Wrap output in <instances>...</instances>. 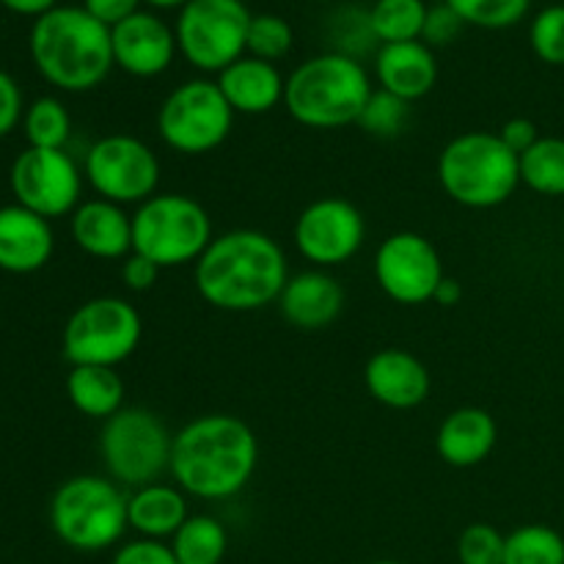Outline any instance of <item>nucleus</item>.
Segmentation results:
<instances>
[{
	"label": "nucleus",
	"mask_w": 564,
	"mask_h": 564,
	"mask_svg": "<svg viewBox=\"0 0 564 564\" xmlns=\"http://www.w3.org/2000/svg\"><path fill=\"white\" fill-rule=\"evenodd\" d=\"M286 281L284 248L259 229L224 231L193 264L198 297L220 312L246 314L279 303Z\"/></svg>",
	"instance_id": "f257e3e1"
},
{
	"label": "nucleus",
	"mask_w": 564,
	"mask_h": 564,
	"mask_svg": "<svg viewBox=\"0 0 564 564\" xmlns=\"http://www.w3.org/2000/svg\"><path fill=\"white\" fill-rule=\"evenodd\" d=\"M259 466L253 430L231 413H204L174 433L169 474L187 496L224 501L242 494Z\"/></svg>",
	"instance_id": "f03ea898"
},
{
	"label": "nucleus",
	"mask_w": 564,
	"mask_h": 564,
	"mask_svg": "<svg viewBox=\"0 0 564 564\" xmlns=\"http://www.w3.org/2000/svg\"><path fill=\"white\" fill-rule=\"evenodd\" d=\"M31 58L61 91H91L113 69L110 28L83 6H55L31 28Z\"/></svg>",
	"instance_id": "7ed1b4c3"
},
{
	"label": "nucleus",
	"mask_w": 564,
	"mask_h": 564,
	"mask_svg": "<svg viewBox=\"0 0 564 564\" xmlns=\"http://www.w3.org/2000/svg\"><path fill=\"white\" fill-rule=\"evenodd\" d=\"M372 80L350 53H323L303 61L284 86V105L297 124L308 130H341L358 124Z\"/></svg>",
	"instance_id": "20e7f679"
},
{
	"label": "nucleus",
	"mask_w": 564,
	"mask_h": 564,
	"mask_svg": "<svg viewBox=\"0 0 564 564\" xmlns=\"http://www.w3.org/2000/svg\"><path fill=\"white\" fill-rule=\"evenodd\" d=\"M438 182L460 207L494 209L521 185V160L499 132H460L438 154Z\"/></svg>",
	"instance_id": "39448f33"
},
{
	"label": "nucleus",
	"mask_w": 564,
	"mask_h": 564,
	"mask_svg": "<svg viewBox=\"0 0 564 564\" xmlns=\"http://www.w3.org/2000/svg\"><path fill=\"white\" fill-rule=\"evenodd\" d=\"M55 538L83 554H99L121 543L130 529L127 494L110 477L80 474L61 485L50 501Z\"/></svg>",
	"instance_id": "423d86ee"
},
{
	"label": "nucleus",
	"mask_w": 564,
	"mask_h": 564,
	"mask_svg": "<svg viewBox=\"0 0 564 564\" xmlns=\"http://www.w3.org/2000/svg\"><path fill=\"white\" fill-rule=\"evenodd\" d=\"M213 240V218L185 193H154L132 213V251L160 270L196 264Z\"/></svg>",
	"instance_id": "0eeeda50"
},
{
	"label": "nucleus",
	"mask_w": 564,
	"mask_h": 564,
	"mask_svg": "<svg viewBox=\"0 0 564 564\" xmlns=\"http://www.w3.org/2000/svg\"><path fill=\"white\" fill-rule=\"evenodd\" d=\"M171 446L174 435L149 408H121L99 430V457L105 471L116 485L130 490L160 482L171 466Z\"/></svg>",
	"instance_id": "6e6552de"
},
{
	"label": "nucleus",
	"mask_w": 564,
	"mask_h": 564,
	"mask_svg": "<svg viewBox=\"0 0 564 564\" xmlns=\"http://www.w3.org/2000/svg\"><path fill=\"white\" fill-rule=\"evenodd\" d=\"M143 323L130 301L91 297L66 319L61 350L72 367H119L141 345Z\"/></svg>",
	"instance_id": "1a4fd4ad"
},
{
	"label": "nucleus",
	"mask_w": 564,
	"mask_h": 564,
	"mask_svg": "<svg viewBox=\"0 0 564 564\" xmlns=\"http://www.w3.org/2000/svg\"><path fill=\"white\" fill-rule=\"evenodd\" d=\"M235 127V110L218 83L207 77L185 80L163 99L158 110V132L176 154L215 152Z\"/></svg>",
	"instance_id": "9d476101"
},
{
	"label": "nucleus",
	"mask_w": 564,
	"mask_h": 564,
	"mask_svg": "<svg viewBox=\"0 0 564 564\" xmlns=\"http://www.w3.org/2000/svg\"><path fill=\"white\" fill-rule=\"evenodd\" d=\"M251 11L242 0H191L180 9L176 47L198 72H220L246 55Z\"/></svg>",
	"instance_id": "9b49d317"
},
{
	"label": "nucleus",
	"mask_w": 564,
	"mask_h": 564,
	"mask_svg": "<svg viewBox=\"0 0 564 564\" xmlns=\"http://www.w3.org/2000/svg\"><path fill=\"white\" fill-rule=\"evenodd\" d=\"M83 176L97 198L119 207H141L158 193L160 160L141 138L113 132L88 147Z\"/></svg>",
	"instance_id": "f8f14e48"
},
{
	"label": "nucleus",
	"mask_w": 564,
	"mask_h": 564,
	"mask_svg": "<svg viewBox=\"0 0 564 564\" xmlns=\"http://www.w3.org/2000/svg\"><path fill=\"white\" fill-rule=\"evenodd\" d=\"M83 171L64 149H33L17 154L11 163V193L17 204L42 218H64L80 207Z\"/></svg>",
	"instance_id": "ddd939ff"
},
{
	"label": "nucleus",
	"mask_w": 564,
	"mask_h": 564,
	"mask_svg": "<svg viewBox=\"0 0 564 564\" xmlns=\"http://www.w3.org/2000/svg\"><path fill=\"white\" fill-rule=\"evenodd\" d=\"M372 270L380 290L402 306L433 301L446 279L438 248L416 231H394L386 237L375 253Z\"/></svg>",
	"instance_id": "4468645a"
},
{
	"label": "nucleus",
	"mask_w": 564,
	"mask_h": 564,
	"mask_svg": "<svg viewBox=\"0 0 564 564\" xmlns=\"http://www.w3.org/2000/svg\"><path fill=\"white\" fill-rule=\"evenodd\" d=\"M292 240L297 253L314 268H339L361 251L367 240V224L361 209L347 198H317L297 215Z\"/></svg>",
	"instance_id": "2eb2a0df"
},
{
	"label": "nucleus",
	"mask_w": 564,
	"mask_h": 564,
	"mask_svg": "<svg viewBox=\"0 0 564 564\" xmlns=\"http://www.w3.org/2000/svg\"><path fill=\"white\" fill-rule=\"evenodd\" d=\"M113 64L132 77H158L174 64L176 33L152 11H135L110 28Z\"/></svg>",
	"instance_id": "dca6fc26"
},
{
	"label": "nucleus",
	"mask_w": 564,
	"mask_h": 564,
	"mask_svg": "<svg viewBox=\"0 0 564 564\" xmlns=\"http://www.w3.org/2000/svg\"><path fill=\"white\" fill-rule=\"evenodd\" d=\"M364 386L369 397L391 411H411L430 397L433 380L427 367L402 347L378 350L364 367Z\"/></svg>",
	"instance_id": "f3484780"
},
{
	"label": "nucleus",
	"mask_w": 564,
	"mask_h": 564,
	"mask_svg": "<svg viewBox=\"0 0 564 564\" xmlns=\"http://www.w3.org/2000/svg\"><path fill=\"white\" fill-rule=\"evenodd\" d=\"M345 308V286L328 270H303L290 275L279 295V312L292 328L323 330Z\"/></svg>",
	"instance_id": "a211bd4d"
},
{
	"label": "nucleus",
	"mask_w": 564,
	"mask_h": 564,
	"mask_svg": "<svg viewBox=\"0 0 564 564\" xmlns=\"http://www.w3.org/2000/svg\"><path fill=\"white\" fill-rule=\"evenodd\" d=\"M55 251L53 226L47 218L9 204L0 207V270L14 275L36 273Z\"/></svg>",
	"instance_id": "6ab92c4d"
},
{
	"label": "nucleus",
	"mask_w": 564,
	"mask_h": 564,
	"mask_svg": "<svg viewBox=\"0 0 564 564\" xmlns=\"http://www.w3.org/2000/svg\"><path fill=\"white\" fill-rule=\"evenodd\" d=\"M72 240L94 259H124L132 253V215L105 198H88L72 213Z\"/></svg>",
	"instance_id": "aec40b11"
},
{
	"label": "nucleus",
	"mask_w": 564,
	"mask_h": 564,
	"mask_svg": "<svg viewBox=\"0 0 564 564\" xmlns=\"http://www.w3.org/2000/svg\"><path fill=\"white\" fill-rule=\"evenodd\" d=\"M375 77L383 91L405 102H416L427 97L438 83V61L422 39L383 44L375 55Z\"/></svg>",
	"instance_id": "412c9836"
},
{
	"label": "nucleus",
	"mask_w": 564,
	"mask_h": 564,
	"mask_svg": "<svg viewBox=\"0 0 564 564\" xmlns=\"http://www.w3.org/2000/svg\"><path fill=\"white\" fill-rule=\"evenodd\" d=\"M215 83L235 113L262 116L284 102L286 80L281 77L279 66L253 58V55H242L235 64L226 66Z\"/></svg>",
	"instance_id": "4be33fe9"
},
{
	"label": "nucleus",
	"mask_w": 564,
	"mask_h": 564,
	"mask_svg": "<svg viewBox=\"0 0 564 564\" xmlns=\"http://www.w3.org/2000/svg\"><path fill=\"white\" fill-rule=\"evenodd\" d=\"M499 441V424L482 408H457L435 433L438 457L452 468H474L490 457Z\"/></svg>",
	"instance_id": "5701e85b"
},
{
	"label": "nucleus",
	"mask_w": 564,
	"mask_h": 564,
	"mask_svg": "<svg viewBox=\"0 0 564 564\" xmlns=\"http://www.w3.org/2000/svg\"><path fill=\"white\" fill-rule=\"evenodd\" d=\"M191 518L187 494L169 482H149L127 494V521L138 538L171 540Z\"/></svg>",
	"instance_id": "b1692460"
},
{
	"label": "nucleus",
	"mask_w": 564,
	"mask_h": 564,
	"mask_svg": "<svg viewBox=\"0 0 564 564\" xmlns=\"http://www.w3.org/2000/svg\"><path fill=\"white\" fill-rule=\"evenodd\" d=\"M66 394L77 413L108 422L124 408V380L113 367H72Z\"/></svg>",
	"instance_id": "393cba45"
},
{
	"label": "nucleus",
	"mask_w": 564,
	"mask_h": 564,
	"mask_svg": "<svg viewBox=\"0 0 564 564\" xmlns=\"http://www.w3.org/2000/svg\"><path fill=\"white\" fill-rule=\"evenodd\" d=\"M169 545L180 564H220L229 551V534L218 518L198 512L182 523Z\"/></svg>",
	"instance_id": "a878e982"
},
{
	"label": "nucleus",
	"mask_w": 564,
	"mask_h": 564,
	"mask_svg": "<svg viewBox=\"0 0 564 564\" xmlns=\"http://www.w3.org/2000/svg\"><path fill=\"white\" fill-rule=\"evenodd\" d=\"M427 6L424 0H378L369 9V33L383 44L416 42L422 39Z\"/></svg>",
	"instance_id": "bb28decb"
},
{
	"label": "nucleus",
	"mask_w": 564,
	"mask_h": 564,
	"mask_svg": "<svg viewBox=\"0 0 564 564\" xmlns=\"http://www.w3.org/2000/svg\"><path fill=\"white\" fill-rule=\"evenodd\" d=\"M518 160H521V185L540 196H564V138H540Z\"/></svg>",
	"instance_id": "cd10ccee"
},
{
	"label": "nucleus",
	"mask_w": 564,
	"mask_h": 564,
	"mask_svg": "<svg viewBox=\"0 0 564 564\" xmlns=\"http://www.w3.org/2000/svg\"><path fill=\"white\" fill-rule=\"evenodd\" d=\"M505 564H564V538L545 523H527L505 538Z\"/></svg>",
	"instance_id": "c85d7f7f"
},
{
	"label": "nucleus",
	"mask_w": 564,
	"mask_h": 564,
	"mask_svg": "<svg viewBox=\"0 0 564 564\" xmlns=\"http://www.w3.org/2000/svg\"><path fill=\"white\" fill-rule=\"evenodd\" d=\"M22 132L33 149H64L72 135L69 110L61 99L39 97L22 116Z\"/></svg>",
	"instance_id": "c756f323"
},
{
	"label": "nucleus",
	"mask_w": 564,
	"mask_h": 564,
	"mask_svg": "<svg viewBox=\"0 0 564 564\" xmlns=\"http://www.w3.org/2000/svg\"><path fill=\"white\" fill-rule=\"evenodd\" d=\"M292 28L284 17L279 14H253L251 25H248V39H246V53L253 58H262L275 64V61L284 58L292 50Z\"/></svg>",
	"instance_id": "7c9ffc66"
},
{
	"label": "nucleus",
	"mask_w": 564,
	"mask_h": 564,
	"mask_svg": "<svg viewBox=\"0 0 564 564\" xmlns=\"http://www.w3.org/2000/svg\"><path fill=\"white\" fill-rule=\"evenodd\" d=\"M466 25L510 28L527 17L532 0H444Z\"/></svg>",
	"instance_id": "2f4dec72"
},
{
	"label": "nucleus",
	"mask_w": 564,
	"mask_h": 564,
	"mask_svg": "<svg viewBox=\"0 0 564 564\" xmlns=\"http://www.w3.org/2000/svg\"><path fill=\"white\" fill-rule=\"evenodd\" d=\"M408 105L411 102H405V99H400V97H394V94L378 88V91H372V97H369V102H367V108H364L358 124H361L364 130L375 138H394L405 130L408 113H411V108H408Z\"/></svg>",
	"instance_id": "473e14b6"
},
{
	"label": "nucleus",
	"mask_w": 564,
	"mask_h": 564,
	"mask_svg": "<svg viewBox=\"0 0 564 564\" xmlns=\"http://www.w3.org/2000/svg\"><path fill=\"white\" fill-rule=\"evenodd\" d=\"M505 538L490 523H471L457 538L460 564H505Z\"/></svg>",
	"instance_id": "72a5a7b5"
},
{
	"label": "nucleus",
	"mask_w": 564,
	"mask_h": 564,
	"mask_svg": "<svg viewBox=\"0 0 564 564\" xmlns=\"http://www.w3.org/2000/svg\"><path fill=\"white\" fill-rule=\"evenodd\" d=\"M534 55L551 66H564V6H549L540 11L529 28Z\"/></svg>",
	"instance_id": "f704fd0d"
},
{
	"label": "nucleus",
	"mask_w": 564,
	"mask_h": 564,
	"mask_svg": "<svg viewBox=\"0 0 564 564\" xmlns=\"http://www.w3.org/2000/svg\"><path fill=\"white\" fill-rule=\"evenodd\" d=\"M110 564H180L174 551L163 540H147L135 538L130 543H121L119 551L113 554Z\"/></svg>",
	"instance_id": "c9c22d12"
},
{
	"label": "nucleus",
	"mask_w": 564,
	"mask_h": 564,
	"mask_svg": "<svg viewBox=\"0 0 564 564\" xmlns=\"http://www.w3.org/2000/svg\"><path fill=\"white\" fill-rule=\"evenodd\" d=\"M463 25H466V22L457 17L455 9H449L446 3L444 6H433V9H427V20H424L422 42L427 44V47H444V44L455 42Z\"/></svg>",
	"instance_id": "e433bc0d"
},
{
	"label": "nucleus",
	"mask_w": 564,
	"mask_h": 564,
	"mask_svg": "<svg viewBox=\"0 0 564 564\" xmlns=\"http://www.w3.org/2000/svg\"><path fill=\"white\" fill-rule=\"evenodd\" d=\"M22 91L9 72L0 69V138L9 135L22 121Z\"/></svg>",
	"instance_id": "4c0bfd02"
},
{
	"label": "nucleus",
	"mask_w": 564,
	"mask_h": 564,
	"mask_svg": "<svg viewBox=\"0 0 564 564\" xmlns=\"http://www.w3.org/2000/svg\"><path fill=\"white\" fill-rule=\"evenodd\" d=\"M160 268L154 262H149L147 257L132 251L130 257L121 259V281L130 292H147L152 290L154 281H158Z\"/></svg>",
	"instance_id": "58836bf2"
},
{
	"label": "nucleus",
	"mask_w": 564,
	"mask_h": 564,
	"mask_svg": "<svg viewBox=\"0 0 564 564\" xmlns=\"http://www.w3.org/2000/svg\"><path fill=\"white\" fill-rule=\"evenodd\" d=\"M499 138L505 141V147L510 149V152H516L518 158H521L523 152H529V149L540 141V132H538V124H534V121L510 119L501 124Z\"/></svg>",
	"instance_id": "ea45409f"
},
{
	"label": "nucleus",
	"mask_w": 564,
	"mask_h": 564,
	"mask_svg": "<svg viewBox=\"0 0 564 564\" xmlns=\"http://www.w3.org/2000/svg\"><path fill=\"white\" fill-rule=\"evenodd\" d=\"M138 3H141V0H83V9L91 17H97L102 25L113 28L119 25L121 20L135 14V11H141Z\"/></svg>",
	"instance_id": "a19ab883"
},
{
	"label": "nucleus",
	"mask_w": 564,
	"mask_h": 564,
	"mask_svg": "<svg viewBox=\"0 0 564 564\" xmlns=\"http://www.w3.org/2000/svg\"><path fill=\"white\" fill-rule=\"evenodd\" d=\"M6 9L17 11V14H28V17H42L47 14L50 9H55V0H0Z\"/></svg>",
	"instance_id": "79ce46f5"
},
{
	"label": "nucleus",
	"mask_w": 564,
	"mask_h": 564,
	"mask_svg": "<svg viewBox=\"0 0 564 564\" xmlns=\"http://www.w3.org/2000/svg\"><path fill=\"white\" fill-rule=\"evenodd\" d=\"M460 295H463L460 284H457L455 279H449V275H446V279L441 281L438 290H435V297H433V301L438 303V306H455V303L460 301Z\"/></svg>",
	"instance_id": "37998d69"
},
{
	"label": "nucleus",
	"mask_w": 564,
	"mask_h": 564,
	"mask_svg": "<svg viewBox=\"0 0 564 564\" xmlns=\"http://www.w3.org/2000/svg\"><path fill=\"white\" fill-rule=\"evenodd\" d=\"M149 6H154V9H182V6H187L191 0H147Z\"/></svg>",
	"instance_id": "c03bdc74"
},
{
	"label": "nucleus",
	"mask_w": 564,
	"mask_h": 564,
	"mask_svg": "<svg viewBox=\"0 0 564 564\" xmlns=\"http://www.w3.org/2000/svg\"><path fill=\"white\" fill-rule=\"evenodd\" d=\"M369 564H402V562H397V560H375V562H369Z\"/></svg>",
	"instance_id": "a18cd8bd"
}]
</instances>
